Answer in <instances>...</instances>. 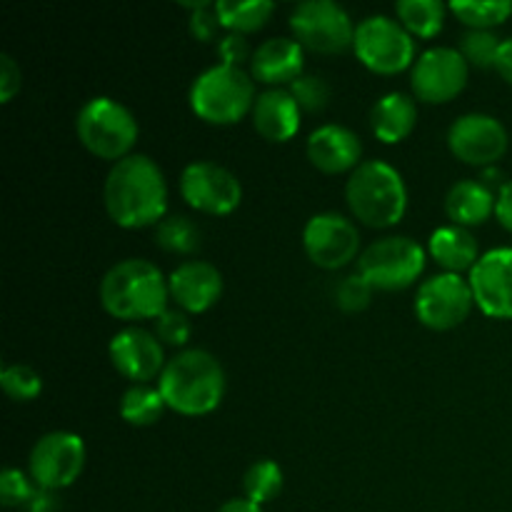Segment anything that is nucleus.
Wrapping results in <instances>:
<instances>
[{
  "instance_id": "34",
  "label": "nucleus",
  "mask_w": 512,
  "mask_h": 512,
  "mask_svg": "<svg viewBox=\"0 0 512 512\" xmlns=\"http://www.w3.org/2000/svg\"><path fill=\"white\" fill-rule=\"evenodd\" d=\"M370 298H373V285L360 273L345 275L335 288V303L345 313H360V310L368 308Z\"/></svg>"
},
{
  "instance_id": "27",
  "label": "nucleus",
  "mask_w": 512,
  "mask_h": 512,
  "mask_svg": "<svg viewBox=\"0 0 512 512\" xmlns=\"http://www.w3.org/2000/svg\"><path fill=\"white\" fill-rule=\"evenodd\" d=\"M445 10L448 8L440 0H400L395 5L400 25L420 38H433L443 30Z\"/></svg>"
},
{
  "instance_id": "6",
  "label": "nucleus",
  "mask_w": 512,
  "mask_h": 512,
  "mask_svg": "<svg viewBox=\"0 0 512 512\" xmlns=\"http://www.w3.org/2000/svg\"><path fill=\"white\" fill-rule=\"evenodd\" d=\"M78 140L103 160H123L138 140V120L118 100L108 95L88 100L75 118Z\"/></svg>"
},
{
  "instance_id": "11",
  "label": "nucleus",
  "mask_w": 512,
  "mask_h": 512,
  "mask_svg": "<svg viewBox=\"0 0 512 512\" xmlns=\"http://www.w3.org/2000/svg\"><path fill=\"white\" fill-rule=\"evenodd\" d=\"M468 75L470 65L465 55L458 48L438 45L415 58L410 85H413L415 98L423 103H450L463 93V88L468 85Z\"/></svg>"
},
{
  "instance_id": "2",
  "label": "nucleus",
  "mask_w": 512,
  "mask_h": 512,
  "mask_svg": "<svg viewBox=\"0 0 512 512\" xmlns=\"http://www.w3.org/2000/svg\"><path fill=\"white\" fill-rule=\"evenodd\" d=\"M158 390L170 410L188 418L213 413L225 395V370L208 350H183L160 373Z\"/></svg>"
},
{
  "instance_id": "33",
  "label": "nucleus",
  "mask_w": 512,
  "mask_h": 512,
  "mask_svg": "<svg viewBox=\"0 0 512 512\" xmlns=\"http://www.w3.org/2000/svg\"><path fill=\"white\" fill-rule=\"evenodd\" d=\"M288 90L305 113H318V110H323L330 103V85L323 78H318V75L303 73L295 83H290Z\"/></svg>"
},
{
  "instance_id": "31",
  "label": "nucleus",
  "mask_w": 512,
  "mask_h": 512,
  "mask_svg": "<svg viewBox=\"0 0 512 512\" xmlns=\"http://www.w3.org/2000/svg\"><path fill=\"white\" fill-rule=\"evenodd\" d=\"M503 40L493 33V30H468V33L460 38V53L465 55L468 65L475 68H495L498 63V53Z\"/></svg>"
},
{
  "instance_id": "12",
  "label": "nucleus",
  "mask_w": 512,
  "mask_h": 512,
  "mask_svg": "<svg viewBox=\"0 0 512 512\" xmlns=\"http://www.w3.org/2000/svg\"><path fill=\"white\" fill-rule=\"evenodd\" d=\"M475 305L470 280L455 273H440L425 280L415 293V315L425 328L453 330L468 320Z\"/></svg>"
},
{
  "instance_id": "1",
  "label": "nucleus",
  "mask_w": 512,
  "mask_h": 512,
  "mask_svg": "<svg viewBox=\"0 0 512 512\" xmlns=\"http://www.w3.org/2000/svg\"><path fill=\"white\" fill-rule=\"evenodd\" d=\"M105 210L120 228L158 225L168 210V183L150 155L133 153L110 168L103 185Z\"/></svg>"
},
{
  "instance_id": "29",
  "label": "nucleus",
  "mask_w": 512,
  "mask_h": 512,
  "mask_svg": "<svg viewBox=\"0 0 512 512\" xmlns=\"http://www.w3.org/2000/svg\"><path fill=\"white\" fill-rule=\"evenodd\" d=\"M155 245L165 253L190 255L200 248V228L185 215H168L155 225Z\"/></svg>"
},
{
  "instance_id": "18",
  "label": "nucleus",
  "mask_w": 512,
  "mask_h": 512,
  "mask_svg": "<svg viewBox=\"0 0 512 512\" xmlns=\"http://www.w3.org/2000/svg\"><path fill=\"white\" fill-rule=\"evenodd\" d=\"M170 298L185 313H205L213 308L223 295V275L213 263L205 260H188L180 263L168 278Z\"/></svg>"
},
{
  "instance_id": "22",
  "label": "nucleus",
  "mask_w": 512,
  "mask_h": 512,
  "mask_svg": "<svg viewBox=\"0 0 512 512\" xmlns=\"http://www.w3.org/2000/svg\"><path fill=\"white\" fill-rule=\"evenodd\" d=\"M415 123H418V105L400 90L385 93L383 98L375 100L373 110H370V128H373L375 138L388 145L408 138L415 130Z\"/></svg>"
},
{
  "instance_id": "13",
  "label": "nucleus",
  "mask_w": 512,
  "mask_h": 512,
  "mask_svg": "<svg viewBox=\"0 0 512 512\" xmlns=\"http://www.w3.org/2000/svg\"><path fill=\"white\" fill-rule=\"evenodd\" d=\"M180 195L190 208L208 215H228L243 200V185L223 165L195 160L180 175Z\"/></svg>"
},
{
  "instance_id": "37",
  "label": "nucleus",
  "mask_w": 512,
  "mask_h": 512,
  "mask_svg": "<svg viewBox=\"0 0 512 512\" xmlns=\"http://www.w3.org/2000/svg\"><path fill=\"white\" fill-rule=\"evenodd\" d=\"M220 28H223V25H220L218 13H215V3L203 5V8L193 10V15H190V35H193L195 40H200V43L220 40Z\"/></svg>"
},
{
  "instance_id": "9",
  "label": "nucleus",
  "mask_w": 512,
  "mask_h": 512,
  "mask_svg": "<svg viewBox=\"0 0 512 512\" xmlns=\"http://www.w3.org/2000/svg\"><path fill=\"white\" fill-rule=\"evenodd\" d=\"M295 40L313 53L335 55L353 48L355 25L348 10L333 0H305L290 15Z\"/></svg>"
},
{
  "instance_id": "30",
  "label": "nucleus",
  "mask_w": 512,
  "mask_h": 512,
  "mask_svg": "<svg viewBox=\"0 0 512 512\" xmlns=\"http://www.w3.org/2000/svg\"><path fill=\"white\" fill-rule=\"evenodd\" d=\"M280 490H283V470H280V465L275 460L260 458L245 470L243 493L250 503H270Z\"/></svg>"
},
{
  "instance_id": "7",
  "label": "nucleus",
  "mask_w": 512,
  "mask_h": 512,
  "mask_svg": "<svg viewBox=\"0 0 512 512\" xmlns=\"http://www.w3.org/2000/svg\"><path fill=\"white\" fill-rule=\"evenodd\" d=\"M425 270V250L408 235H390L360 253L358 273L373 290H405Z\"/></svg>"
},
{
  "instance_id": "23",
  "label": "nucleus",
  "mask_w": 512,
  "mask_h": 512,
  "mask_svg": "<svg viewBox=\"0 0 512 512\" xmlns=\"http://www.w3.org/2000/svg\"><path fill=\"white\" fill-rule=\"evenodd\" d=\"M495 198L483 183L478 180H460L445 195V213L460 228H473L483 225L495 213Z\"/></svg>"
},
{
  "instance_id": "3",
  "label": "nucleus",
  "mask_w": 512,
  "mask_h": 512,
  "mask_svg": "<svg viewBox=\"0 0 512 512\" xmlns=\"http://www.w3.org/2000/svg\"><path fill=\"white\" fill-rule=\"evenodd\" d=\"M168 298V278L150 260H123L100 280V305L118 320H158Z\"/></svg>"
},
{
  "instance_id": "14",
  "label": "nucleus",
  "mask_w": 512,
  "mask_h": 512,
  "mask_svg": "<svg viewBox=\"0 0 512 512\" xmlns=\"http://www.w3.org/2000/svg\"><path fill=\"white\" fill-rule=\"evenodd\" d=\"M303 248L310 263L323 270H340L360 253V230L340 213H318L305 223Z\"/></svg>"
},
{
  "instance_id": "36",
  "label": "nucleus",
  "mask_w": 512,
  "mask_h": 512,
  "mask_svg": "<svg viewBox=\"0 0 512 512\" xmlns=\"http://www.w3.org/2000/svg\"><path fill=\"white\" fill-rule=\"evenodd\" d=\"M30 495H33V490H30L23 470L5 468L0 473V500H3L5 508H18V505L28 503Z\"/></svg>"
},
{
  "instance_id": "28",
  "label": "nucleus",
  "mask_w": 512,
  "mask_h": 512,
  "mask_svg": "<svg viewBox=\"0 0 512 512\" xmlns=\"http://www.w3.org/2000/svg\"><path fill=\"white\" fill-rule=\"evenodd\" d=\"M448 8L470 30H490L503 25L512 15L510 0H453Z\"/></svg>"
},
{
  "instance_id": "26",
  "label": "nucleus",
  "mask_w": 512,
  "mask_h": 512,
  "mask_svg": "<svg viewBox=\"0 0 512 512\" xmlns=\"http://www.w3.org/2000/svg\"><path fill=\"white\" fill-rule=\"evenodd\" d=\"M168 408L158 388L150 385H130L120 398V418L135 428H148L163 418V410Z\"/></svg>"
},
{
  "instance_id": "21",
  "label": "nucleus",
  "mask_w": 512,
  "mask_h": 512,
  "mask_svg": "<svg viewBox=\"0 0 512 512\" xmlns=\"http://www.w3.org/2000/svg\"><path fill=\"white\" fill-rule=\"evenodd\" d=\"M300 105L285 88H268L255 98L253 125L270 143H285L300 128Z\"/></svg>"
},
{
  "instance_id": "41",
  "label": "nucleus",
  "mask_w": 512,
  "mask_h": 512,
  "mask_svg": "<svg viewBox=\"0 0 512 512\" xmlns=\"http://www.w3.org/2000/svg\"><path fill=\"white\" fill-rule=\"evenodd\" d=\"M495 70H498L500 78H503L505 83L512 85V38L503 40V45H500V53H498V63H495Z\"/></svg>"
},
{
  "instance_id": "39",
  "label": "nucleus",
  "mask_w": 512,
  "mask_h": 512,
  "mask_svg": "<svg viewBox=\"0 0 512 512\" xmlns=\"http://www.w3.org/2000/svg\"><path fill=\"white\" fill-rule=\"evenodd\" d=\"M23 85V73L8 53L0 55V103H10Z\"/></svg>"
},
{
  "instance_id": "32",
  "label": "nucleus",
  "mask_w": 512,
  "mask_h": 512,
  "mask_svg": "<svg viewBox=\"0 0 512 512\" xmlns=\"http://www.w3.org/2000/svg\"><path fill=\"white\" fill-rule=\"evenodd\" d=\"M0 385H3L5 395L10 400H15V403H30L43 390V378L30 365L13 363L5 365L3 373H0Z\"/></svg>"
},
{
  "instance_id": "38",
  "label": "nucleus",
  "mask_w": 512,
  "mask_h": 512,
  "mask_svg": "<svg viewBox=\"0 0 512 512\" xmlns=\"http://www.w3.org/2000/svg\"><path fill=\"white\" fill-rule=\"evenodd\" d=\"M218 58L223 65H235V68H240L245 60L253 58V50H250L245 35L228 33L218 40Z\"/></svg>"
},
{
  "instance_id": "8",
  "label": "nucleus",
  "mask_w": 512,
  "mask_h": 512,
  "mask_svg": "<svg viewBox=\"0 0 512 512\" xmlns=\"http://www.w3.org/2000/svg\"><path fill=\"white\" fill-rule=\"evenodd\" d=\"M355 55L365 68L380 75H395L415 63V40L400 20L370 15L355 30Z\"/></svg>"
},
{
  "instance_id": "20",
  "label": "nucleus",
  "mask_w": 512,
  "mask_h": 512,
  "mask_svg": "<svg viewBox=\"0 0 512 512\" xmlns=\"http://www.w3.org/2000/svg\"><path fill=\"white\" fill-rule=\"evenodd\" d=\"M305 53L295 38H270L253 50L250 75L258 83L280 88L283 83H295L303 75Z\"/></svg>"
},
{
  "instance_id": "40",
  "label": "nucleus",
  "mask_w": 512,
  "mask_h": 512,
  "mask_svg": "<svg viewBox=\"0 0 512 512\" xmlns=\"http://www.w3.org/2000/svg\"><path fill=\"white\" fill-rule=\"evenodd\" d=\"M495 215H498L500 225L512 233V180L500 188L498 203H495Z\"/></svg>"
},
{
  "instance_id": "19",
  "label": "nucleus",
  "mask_w": 512,
  "mask_h": 512,
  "mask_svg": "<svg viewBox=\"0 0 512 512\" xmlns=\"http://www.w3.org/2000/svg\"><path fill=\"white\" fill-rule=\"evenodd\" d=\"M360 155H363V143L345 125H320L308 138V160L320 173L338 175L355 170L360 165Z\"/></svg>"
},
{
  "instance_id": "15",
  "label": "nucleus",
  "mask_w": 512,
  "mask_h": 512,
  "mask_svg": "<svg viewBox=\"0 0 512 512\" xmlns=\"http://www.w3.org/2000/svg\"><path fill=\"white\" fill-rule=\"evenodd\" d=\"M450 153L468 165H493L508 153V130L495 115L465 113L448 130Z\"/></svg>"
},
{
  "instance_id": "35",
  "label": "nucleus",
  "mask_w": 512,
  "mask_h": 512,
  "mask_svg": "<svg viewBox=\"0 0 512 512\" xmlns=\"http://www.w3.org/2000/svg\"><path fill=\"white\" fill-rule=\"evenodd\" d=\"M190 333H193V328H190V320L185 310L168 308L158 320H155V335L160 338V343L173 345V348L188 343Z\"/></svg>"
},
{
  "instance_id": "10",
  "label": "nucleus",
  "mask_w": 512,
  "mask_h": 512,
  "mask_svg": "<svg viewBox=\"0 0 512 512\" xmlns=\"http://www.w3.org/2000/svg\"><path fill=\"white\" fill-rule=\"evenodd\" d=\"M85 468V443L68 430L45 433L33 445L28 458V473L43 490L70 488Z\"/></svg>"
},
{
  "instance_id": "25",
  "label": "nucleus",
  "mask_w": 512,
  "mask_h": 512,
  "mask_svg": "<svg viewBox=\"0 0 512 512\" xmlns=\"http://www.w3.org/2000/svg\"><path fill=\"white\" fill-rule=\"evenodd\" d=\"M275 5L270 0H218L215 13H218L220 25L230 33H255L263 28L273 15Z\"/></svg>"
},
{
  "instance_id": "42",
  "label": "nucleus",
  "mask_w": 512,
  "mask_h": 512,
  "mask_svg": "<svg viewBox=\"0 0 512 512\" xmlns=\"http://www.w3.org/2000/svg\"><path fill=\"white\" fill-rule=\"evenodd\" d=\"M218 512H263V510H260V505L250 503L248 498H235V500H228V503H225Z\"/></svg>"
},
{
  "instance_id": "4",
  "label": "nucleus",
  "mask_w": 512,
  "mask_h": 512,
  "mask_svg": "<svg viewBox=\"0 0 512 512\" xmlns=\"http://www.w3.org/2000/svg\"><path fill=\"white\" fill-rule=\"evenodd\" d=\"M345 200L368 228H390L408 210V188L398 168L385 160H365L345 183Z\"/></svg>"
},
{
  "instance_id": "17",
  "label": "nucleus",
  "mask_w": 512,
  "mask_h": 512,
  "mask_svg": "<svg viewBox=\"0 0 512 512\" xmlns=\"http://www.w3.org/2000/svg\"><path fill=\"white\" fill-rule=\"evenodd\" d=\"M468 280L475 305L488 318L512 320V248H495L480 255Z\"/></svg>"
},
{
  "instance_id": "24",
  "label": "nucleus",
  "mask_w": 512,
  "mask_h": 512,
  "mask_svg": "<svg viewBox=\"0 0 512 512\" xmlns=\"http://www.w3.org/2000/svg\"><path fill=\"white\" fill-rule=\"evenodd\" d=\"M430 255L443 265L448 273H465L473 270L480 260V248L475 235L460 225H443L430 235Z\"/></svg>"
},
{
  "instance_id": "16",
  "label": "nucleus",
  "mask_w": 512,
  "mask_h": 512,
  "mask_svg": "<svg viewBox=\"0 0 512 512\" xmlns=\"http://www.w3.org/2000/svg\"><path fill=\"white\" fill-rule=\"evenodd\" d=\"M110 363L123 378L133 380V385H148V380L158 378L165 370L163 343L158 335L145 328H123L113 335L108 345Z\"/></svg>"
},
{
  "instance_id": "5",
  "label": "nucleus",
  "mask_w": 512,
  "mask_h": 512,
  "mask_svg": "<svg viewBox=\"0 0 512 512\" xmlns=\"http://www.w3.org/2000/svg\"><path fill=\"white\" fill-rule=\"evenodd\" d=\"M255 80L235 65H210L190 85V108L210 125H233L253 113Z\"/></svg>"
}]
</instances>
